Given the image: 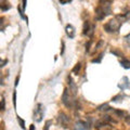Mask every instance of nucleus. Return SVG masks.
Returning a JSON list of instances; mask_svg holds the SVG:
<instances>
[{
	"instance_id": "obj_1",
	"label": "nucleus",
	"mask_w": 130,
	"mask_h": 130,
	"mask_svg": "<svg viewBox=\"0 0 130 130\" xmlns=\"http://www.w3.org/2000/svg\"><path fill=\"white\" fill-rule=\"evenodd\" d=\"M120 25H121V23L118 21V20L114 19V20H111L108 23L105 24L104 30L106 32H116V31H118V29L120 28Z\"/></svg>"
},
{
	"instance_id": "obj_2",
	"label": "nucleus",
	"mask_w": 130,
	"mask_h": 130,
	"mask_svg": "<svg viewBox=\"0 0 130 130\" xmlns=\"http://www.w3.org/2000/svg\"><path fill=\"white\" fill-rule=\"evenodd\" d=\"M105 16H106V14H105L103 7L102 6L96 7L95 8V20L96 21H102V20L105 19Z\"/></svg>"
},
{
	"instance_id": "obj_3",
	"label": "nucleus",
	"mask_w": 130,
	"mask_h": 130,
	"mask_svg": "<svg viewBox=\"0 0 130 130\" xmlns=\"http://www.w3.org/2000/svg\"><path fill=\"white\" fill-rule=\"evenodd\" d=\"M62 102L65 106L67 107H71L72 106V103L70 102V94H68V89L65 88L64 89V92H63V95H62Z\"/></svg>"
},
{
	"instance_id": "obj_4",
	"label": "nucleus",
	"mask_w": 130,
	"mask_h": 130,
	"mask_svg": "<svg viewBox=\"0 0 130 130\" xmlns=\"http://www.w3.org/2000/svg\"><path fill=\"white\" fill-rule=\"evenodd\" d=\"M59 123L61 125H63V127L66 128L67 127V124H68V121H70V118H68V116L66 115V114H64V113H61L60 115H59Z\"/></svg>"
},
{
	"instance_id": "obj_5",
	"label": "nucleus",
	"mask_w": 130,
	"mask_h": 130,
	"mask_svg": "<svg viewBox=\"0 0 130 130\" xmlns=\"http://www.w3.org/2000/svg\"><path fill=\"white\" fill-rule=\"evenodd\" d=\"M73 130H88V123L78 121V123H76V125L74 126V129Z\"/></svg>"
},
{
	"instance_id": "obj_6",
	"label": "nucleus",
	"mask_w": 130,
	"mask_h": 130,
	"mask_svg": "<svg viewBox=\"0 0 130 130\" xmlns=\"http://www.w3.org/2000/svg\"><path fill=\"white\" fill-rule=\"evenodd\" d=\"M42 105L41 104H38V108L36 109V112L34 113V118H36L37 121H41V117H42V108H41Z\"/></svg>"
},
{
	"instance_id": "obj_7",
	"label": "nucleus",
	"mask_w": 130,
	"mask_h": 130,
	"mask_svg": "<svg viewBox=\"0 0 130 130\" xmlns=\"http://www.w3.org/2000/svg\"><path fill=\"white\" fill-rule=\"evenodd\" d=\"M67 80H68V85H70V89L72 90L73 94L76 95V93H77V87H76L75 83H74V81H73V79H72V77H71V76H68V77H67Z\"/></svg>"
},
{
	"instance_id": "obj_8",
	"label": "nucleus",
	"mask_w": 130,
	"mask_h": 130,
	"mask_svg": "<svg viewBox=\"0 0 130 130\" xmlns=\"http://www.w3.org/2000/svg\"><path fill=\"white\" fill-rule=\"evenodd\" d=\"M65 30H66V34L70 38H74L75 37V28L72 25H67L65 27Z\"/></svg>"
},
{
	"instance_id": "obj_9",
	"label": "nucleus",
	"mask_w": 130,
	"mask_h": 130,
	"mask_svg": "<svg viewBox=\"0 0 130 130\" xmlns=\"http://www.w3.org/2000/svg\"><path fill=\"white\" fill-rule=\"evenodd\" d=\"M0 9L2 11H8L9 9H11V5L7 0H3V3H0Z\"/></svg>"
},
{
	"instance_id": "obj_10",
	"label": "nucleus",
	"mask_w": 130,
	"mask_h": 130,
	"mask_svg": "<svg viewBox=\"0 0 130 130\" xmlns=\"http://www.w3.org/2000/svg\"><path fill=\"white\" fill-rule=\"evenodd\" d=\"M120 65L124 68H126V70H128V68H130V61L127 60V59H121L120 60Z\"/></svg>"
},
{
	"instance_id": "obj_11",
	"label": "nucleus",
	"mask_w": 130,
	"mask_h": 130,
	"mask_svg": "<svg viewBox=\"0 0 130 130\" xmlns=\"http://www.w3.org/2000/svg\"><path fill=\"white\" fill-rule=\"evenodd\" d=\"M90 23H89L88 21H86L85 22V24H84V30H83V34L84 35H87L88 34V31H89V29H90Z\"/></svg>"
},
{
	"instance_id": "obj_12",
	"label": "nucleus",
	"mask_w": 130,
	"mask_h": 130,
	"mask_svg": "<svg viewBox=\"0 0 130 130\" xmlns=\"http://www.w3.org/2000/svg\"><path fill=\"white\" fill-rule=\"evenodd\" d=\"M80 70H81V64H80V63H77V64L75 65V67L73 68V73H74L75 75H78L79 72H80Z\"/></svg>"
},
{
	"instance_id": "obj_13",
	"label": "nucleus",
	"mask_w": 130,
	"mask_h": 130,
	"mask_svg": "<svg viewBox=\"0 0 130 130\" xmlns=\"http://www.w3.org/2000/svg\"><path fill=\"white\" fill-rule=\"evenodd\" d=\"M5 28H6V19L3 18V16H1V18H0V30L3 31Z\"/></svg>"
},
{
	"instance_id": "obj_14",
	"label": "nucleus",
	"mask_w": 130,
	"mask_h": 130,
	"mask_svg": "<svg viewBox=\"0 0 130 130\" xmlns=\"http://www.w3.org/2000/svg\"><path fill=\"white\" fill-rule=\"evenodd\" d=\"M6 109V101L5 99L0 100V112H3Z\"/></svg>"
},
{
	"instance_id": "obj_15",
	"label": "nucleus",
	"mask_w": 130,
	"mask_h": 130,
	"mask_svg": "<svg viewBox=\"0 0 130 130\" xmlns=\"http://www.w3.org/2000/svg\"><path fill=\"white\" fill-rule=\"evenodd\" d=\"M103 55H104V53H100L99 56H98L96 59H93L92 60V63H100L101 60H102V58H103Z\"/></svg>"
},
{
	"instance_id": "obj_16",
	"label": "nucleus",
	"mask_w": 130,
	"mask_h": 130,
	"mask_svg": "<svg viewBox=\"0 0 130 130\" xmlns=\"http://www.w3.org/2000/svg\"><path fill=\"white\" fill-rule=\"evenodd\" d=\"M94 29H95V26H94V25H91V26H90V29H89L88 34H87V36H89V37H92V36H93V32H94Z\"/></svg>"
},
{
	"instance_id": "obj_17",
	"label": "nucleus",
	"mask_w": 130,
	"mask_h": 130,
	"mask_svg": "<svg viewBox=\"0 0 130 130\" xmlns=\"http://www.w3.org/2000/svg\"><path fill=\"white\" fill-rule=\"evenodd\" d=\"M16 118H18V121L20 123V126H21V128H22V129H25V121H24L20 116H18Z\"/></svg>"
},
{
	"instance_id": "obj_18",
	"label": "nucleus",
	"mask_w": 130,
	"mask_h": 130,
	"mask_svg": "<svg viewBox=\"0 0 130 130\" xmlns=\"http://www.w3.org/2000/svg\"><path fill=\"white\" fill-rule=\"evenodd\" d=\"M111 53L115 54L116 56H123V53H121L120 51L117 50V49H112V50H111Z\"/></svg>"
},
{
	"instance_id": "obj_19",
	"label": "nucleus",
	"mask_w": 130,
	"mask_h": 130,
	"mask_svg": "<svg viewBox=\"0 0 130 130\" xmlns=\"http://www.w3.org/2000/svg\"><path fill=\"white\" fill-rule=\"evenodd\" d=\"M114 113H115L117 116H119V117H124V116H125V113H124L123 111H119V109H115V111H114Z\"/></svg>"
},
{
	"instance_id": "obj_20",
	"label": "nucleus",
	"mask_w": 130,
	"mask_h": 130,
	"mask_svg": "<svg viewBox=\"0 0 130 130\" xmlns=\"http://www.w3.org/2000/svg\"><path fill=\"white\" fill-rule=\"evenodd\" d=\"M52 121L51 120H48L46 121V125H44V129L43 130H49V128H50V125H51Z\"/></svg>"
},
{
	"instance_id": "obj_21",
	"label": "nucleus",
	"mask_w": 130,
	"mask_h": 130,
	"mask_svg": "<svg viewBox=\"0 0 130 130\" xmlns=\"http://www.w3.org/2000/svg\"><path fill=\"white\" fill-rule=\"evenodd\" d=\"M91 40H89V41L86 43V51L87 52H89V51H90V46H91Z\"/></svg>"
},
{
	"instance_id": "obj_22",
	"label": "nucleus",
	"mask_w": 130,
	"mask_h": 130,
	"mask_svg": "<svg viewBox=\"0 0 130 130\" xmlns=\"http://www.w3.org/2000/svg\"><path fill=\"white\" fill-rule=\"evenodd\" d=\"M7 63H8V61H7V60H1V59H0V67L5 66Z\"/></svg>"
},
{
	"instance_id": "obj_23",
	"label": "nucleus",
	"mask_w": 130,
	"mask_h": 130,
	"mask_svg": "<svg viewBox=\"0 0 130 130\" xmlns=\"http://www.w3.org/2000/svg\"><path fill=\"white\" fill-rule=\"evenodd\" d=\"M103 44H104V41H103V40H100V41L99 42H98V44H96V49H100L101 48V46H103Z\"/></svg>"
},
{
	"instance_id": "obj_24",
	"label": "nucleus",
	"mask_w": 130,
	"mask_h": 130,
	"mask_svg": "<svg viewBox=\"0 0 130 130\" xmlns=\"http://www.w3.org/2000/svg\"><path fill=\"white\" fill-rule=\"evenodd\" d=\"M59 1H60V3H61V5H66V3L71 2L72 0H59Z\"/></svg>"
},
{
	"instance_id": "obj_25",
	"label": "nucleus",
	"mask_w": 130,
	"mask_h": 130,
	"mask_svg": "<svg viewBox=\"0 0 130 130\" xmlns=\"http://www.w3.org/2000/svg\"><path fill=\"white\" fill-rule=\"evenodd\" d=\"M13 105L16 106V92H13Z\"/></svg>"
},
{
	"instance_id": "obj_26",
	"label": "nucleus",
	"mask_w": 130,
	"mask_h": 130,
	"mask_svg": "<svg viewBox=\"0 0 130 130\" xmlns=\"http://www.w3.org/2000/svg\"><path fill=\"white\" fill-rule=\"evenodd\" d=\"M19 80H20V77L18 76V77H16V79H15V86H18V84H19Z\"/></svg>"
},
{
	"instance_id": "obj_27",
	"label": "nucleus",
	"mask_w": 130,
	"mask_h": 130,
	"mask_svg": "<svg viewBox=\"0 0 130 130\" xmlns=\"http://www.w3.org/2000/svg\"><path fill=\"white\" fill-rule=\"evenodd\" d=\"M64 53V42H62V50H61V54Z\"/></svg>"
},
{
	"instance_id": "obj_28",
	"label": "nucleus",
	"mask_w": 130,
	"mask_h": 130,
	"mask_svg": "<svg viewBox=\"0 0 130 130\" xmlns=\"http://www.w3.org/2000/svg\"><path fill=\"white\" fill-rule=\"evenodd\" d=\"M29 130H35V126H34V125H31V126H30V128H29Z\"/></svg>"
},
{
	"instance_id": "obj_29",
	"label": "nucleus",
	"mask_w": 130,
	"mask_h": 130,
	"mask_svg": "<svg viewBox=\"0 0 130 130\" xmlns=\"http://www.w3.org/2000/svg\"><path fill=\"white\" fill-rule=\"evenodd\" d=\"M130 38V34H128L127 36H126V39H129Z\"/></svg>"
},
{
	"instance_id": "obj_30",
	"label": "nucleus",
	"mask_w": 130,
	"mask_h": 130,
	"mask_svg": "<svg viewBox=\"0 0 130 130\" xmlns=\"http://www.w3.org/2000/svg\"><path fill=\"white\" fill-rule=\"evenodd\" d=\"M108 1H109V2H111V1H113V0H108Z\"/></svg>"
}]
</instances>
